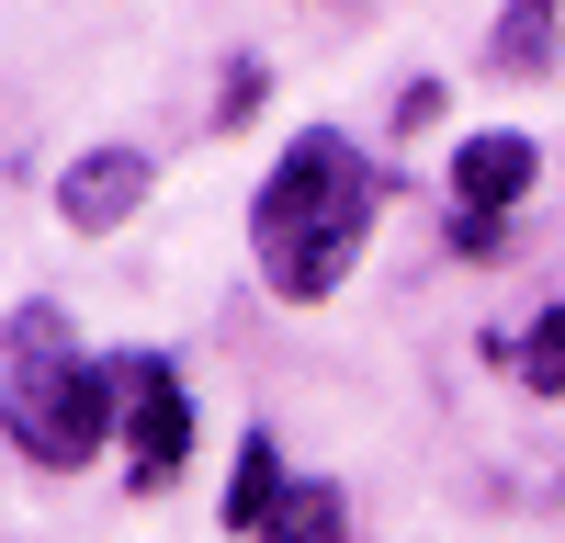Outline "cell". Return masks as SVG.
<instances>
[{"label": "cell", "mask_w": 565, "mask_h": 543, "mask_svg": "<svg viewBox=\"0 0 565 543\" xmlns=\"http://www.w3.org/2000/svg\"><path fill=\"white\" fill-rule=\"evenodd\" d=\"M0 419H12V453L34 476H79L125 430V385H114V362H90L68 340L57 306H12V407Z\"/></svg>", "instance_id": "cell-2"}, {"label": "cell", "mask_w": 565, "mask_h": 543, "mask_svg": "<svg viewBox=\"0 0 565 543\" xmlns=\"http://www.w3.org/2000/svg\"><path fill=\"white\" fill-rule=\"evenodd\" d=\"M373 215H385V170H373L340 125H306L295 148L271 159V181L249 193V260L282 306H328L340 272L362 260Z\"/></svg>", "instance_id": "cell-1"}, {"label": "cell", "mask_w": 565, "mask_h": 543, "mask_svg": "<svg viewBox=\"0 0 565 543\" xmlns=\"http://www.w3.org/2000/svg\"><path fill=\"white\" fill-rule=\"evenodd\" d=\"M260 543H351V498L328 487V476H295V487H282V510L260 521Z\"/></svg>", "instance_id": "cell-7"}, {"label": "cell", "mask_w": 565, "mask_h": 543, "mask_svg": "<svg viewBox=\"0 0 565 543\" xmlns=\"http://www.w3.org/2000/svg\"><path fill=\"white\" fill-rule=\"evenodd\" d=\"M282 487H295V476H282V441L249 430V441H238V487H226V532H249V543H260V521L282 510Z\"/></svg>", "instance_id": "cell-8"}, {"label": "cell", "mask_w": 565, "mask_h": 543, "mask_svg": "<svg viewBox=\"0 0 565 543\" xmlns=\"http://www.w3.org/2000/svg\"><path fill=\"white\" fill-rule=\"evenodd\" d=\"M498 362H509V374H521L532 396H565V306H543L521 340H498Z\"/></svg>", "instance_id": "cell-9"}, {"label": "cell", "mask_w": 565, "mask_h": 543, "mask_svg": "<svg viewBox=\"0 0 565 543\" xmlns=\"http://www.w3.org/2000/svg\"><path fill=\"white\" fill-rule=\"evenodd\" d=\"M532 170H543V148H532L521 125L463 136V148H452V249H487V238H498V215L532 193Z\"/></svg>", "instance_id": "cell-4"}, {"label": "cell", "mask_w": 565, "mask_h": 543, "mask_svg": "<svg viewBox=\"0 0 565 543\" xmlns=\"http://www.w3.org/2000/svg\"><path fill=\"white\" fill-rule=\"evenodd\" d=\"M148 148H79L68 159V181H57V215L79 226V238H103V226H125L136 204H148Z\"/></svg>", "instance_id": "cell-5"}, {"label": "cell", "mask_w": 565, "mask_h": 543, "mask_svg": "<svg viewBox=\"0 0 565 543\" xmlns=\"http://www.w3.org/2000/svg\"><path fill=\"white\" fill-rule=\"evenodd\" d=\"M260 114V57H238V68H226V103H215V125H249Z\"/></svg>", "instance_id": "cell-10"}, {"label": "cell", "mask_w": 565, "mask_h": 543, "mask_svg": "<svg viewBox=\"0 0 565 543\" xmlns=\"http://www.w3.org/2000/svg\"><path fill=\"white\" fill-rule=\"evenodd\" d=\"M114 385H125V476L170 487L193 465V396H181L170 351H114Z\"/></svg>", "instance_id": "cell-3"}, {"label": "cell", "mask_w": 565, "mask_h": 543, "mask_svg": "<svg viewBox=\"0 0 565 543\" xmlns=\"http://www.w3.org/2000/svg\"><path fill=\"white\" fill-rule=\"evenodd\" d=\"M554 57H565L554 0H509V12H498V34H487V68H509V79H543Z\"/></svg>", "instance_id": "cell-6"}]
</instances>
